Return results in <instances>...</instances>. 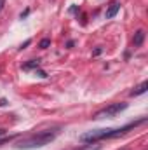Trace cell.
Masks as SVG:
<instances>
[{
    "label": "cell",
    "instance_id": "6da1fadb",
    "mask_svg": "<svg viewBox=\"0 0 148 150\" xmlns=\"http://www.w3.org/2000/svg\"><path fill=\"white\" fill-rule=\"evenodd\" d=\"M147 122V117H141L134 122H129L122 127H108V129H96V131H89L85 134H80V142L84 143H96V142H101V140H111V138H118V136H124L125 133H129L131 129L138 127L140 124H145Z\"/></svg>",
    "mask_w": 148,
    "mask_h": 150
},
{
    "label": "cell",
    "instance_id": "7a4b0ae2",
    "mask_svg": "<svg viewBox=\"0 0 148 150\" xmlns=\"http://www.w3.org/2000/svg\"><path fill=\"white\" fill-rule=\"evenodd\" d=\"M58 127L56 129H47V131H38L35 134H30V136H25L21 140L16 142V147L18 149H38V147H44L47 143H51L56 136H58Z\"/></svg>",
    "mask_w": 148,
    "mask_h": 150
},
{
    "label": "cell",
    "instance_id": "3957f363",
    "mask_svg": "<svg viewBox=\"0 0 148 150\" xmlns=\"http://www.w3.org/2000/svg\"><path fill=\"white\" fill-rule=\"evenodd\" d=\"M127 108V103H111L108 107H105L103 110L96 112L92 115V119H106V117H115L117 113L124 112Z\"/></svg>",
    "mask_w": 148,
    "mask_h": 150
},
{
    "label": "cell",
    "instance_id": "277c9868",
    "mask_svg": "<svg viewBox=\"0 0 148 150\" xmlns=\"http://www.w3.org/2000/svg\"><path fill=\"white\" fill-rule=\"evenodd\" d=\"M118 9H120V4H118V0H113V2H111V5L108 7V11H106V19L115 18V14L118 12Z\"/></svg>",
    "mask_w": 148,
    "mask_h": 150
},
{
    "label": "cell",
    "instance_id": "5b68a950",
    "mask_svg": "<svg viewBox=\"0 0 148 150\" xmlns=\"http://www.w3.org/2000/svg\"><path fill=\"white\" fill-rule=\"evenodd\" d=\"M145 37H147V33H145V30H138L136 33H134V38H132V44L136 45V47H140L143 42H145Z\"/></svg>",
    "mask_w": 148,
    "mask_h": 150
},
{
    "label": "cell",
    "instance_id": "8992f818",
    "mask_svg": "<svg viewBox=\"0 0 148 150\" xmlns=\"http://www.w3.org/2000/svg\"><path fill=\"white\" fill-rule=\"evenodd\" d=\"M147 89H148V82L145 80V82H141L138 87H134V91H131V96H140V94L147 93Z\"/></svg>",
    "mask_w": 148,
    "mask_h": 150
},
{
    "label": "cell",
    "instance_id": "52a82bcc",
    "mask_svg": "<svg viewBox=\"0 0 148 150\" xmlns=\"http://www.w3.org/2000/svg\"><path fill=\"white\" fill-rule=\"evenodd\" d=\"M38 67H40V59H30V63L23 65V70H32V68L37 70Z\"/></svg>",
    "mask_w": 148,
    "mask_h": 150
},
{
    "label": "cell",
    "instance_id": "ba28073f",
    "mask_svg": "<svg viewBox=\"0 0 148 150\" xmlns=\"http://www.w3.org/2000/svg\"><path fill=\"white\" fill-rule=\"evenodd\" d=\"M49 45H51V38H42V40H40V44H38V47H40V49H47Z\"/></svg>",
    "mask_w": 148,
    "mask_h": 150
},
{
    "label": "cell",
    "instance_id": "9c48e42d",
    "mask_svg": "<svg viewBox=\"0 0 148 150\" xmlns=\"http://www.w3.org/2000/svg\"><path fill=\"white\" fill-rule=\"evenodd\" d=\"M101 52H103V49H101V47H98V49H96V51L92 52V56H99Z\"/></svg>",
    "mask_w": 148,
    "mask_h": 150
},
{
    "label": "cell",
    "instance_id": "30bf717a",
    "mask_svg": "<svg viewBox=\"0 0 148 150\" xmlns=\"http://www.w3.org/2000/svg\"><path fill=\"white\" fill-rule=\"evenodd\" d=\"M28 14H30V9H26V11H25V12H21V19H23V18H26V16H28Z\"/></svg>",
    "mask_w": 148,
    "mask_h": 150
},
{
    "label": "cell",
    "instance_id": "8fae6325",
    "mask_svg": "<svg viewBox=\"0 0 148 150\" xmlns=\"http://www.w3.org/2000/svg\"><path fill=\"white\" fill-rule=\"evenodd\" d=\"M7 105V100L5 98H0V107H5Z\"/></svg>",
    "mask_w": 148,
    "mask_h": 150
},
{
    "label": "cell",
    "instance_id": "7c38bea8",
    "mask_svg": "<svg viewBox=\"0 0 148 150\" xmlns=\"http://www.w3.org/2000/svg\"><path fill=\"white\" fill-rule=\"evenodd\" d=\"M30 44H32V40H26V42H25V44H23L19 49H25V47H26V45H30Z\"/></svg>",
    "mask_w": 148,
    "mask_h": 150
},
{
    "label": "cell",
    "instance_id": "4fadbf2b",
    "mask_svg": "<svg viewBox=\"0 0 148 150\" xmlns=\"http://www.w3.org/2000/svg\"><path fill=\"white\" fill-rule=\"evenodd\" d=\"M37 74L40 75V77H44V79H45V77H47V74H45V72H44V70H38Z\"/></svg>",
    "mask_w": 148,
    "mask_h": 150
},
{
    "label": "cell",
    "instance_id": "5bb4252c",
    "mask_svg": "<svg viewBox=\"0 0 148 150\" xmlns=\"http://www.w3.org/2000/svg\"><path fill=\"white\" fill-rule=\"evenodd\" d=\"M77 150H99V147H91V149H77Z\"/></svg>",
    "mask_w": 148,
    "mask_h": 150
},
{
    "label": "cell",
    "instance_id": "9a60e30c",
    "mask_svg": "<svg viewBox=\"0 0 148 150\" xmlns=\"http://www.w3.org/2000/svg\"><path fill=\"white\" fill-rule=\"evenodd\" d=\"M4 4H5V0H0V11L4 9Z\"/></svg>",
    "mask_w": 148,
    "mask_h": 150
},
{
    "label": "cell",
    "instance_id": "2e32d148",
    "mask_svg": "<svg viewBox=\"0 0 148 150\" xmlns=\"http://www.w3.org/2000/svg\"><path fill=\"white\" fill-rule=\"evenodd\" d=\"M4 133H5V129H0V136H2V134H4Z\"/></svg>",
    "mask_w": 148,
    "mask_h": 150
}]
</instances>
